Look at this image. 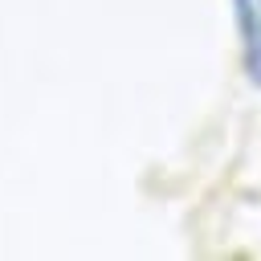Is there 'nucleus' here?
Returning a JSON list of instances; mask_svg holds the SVG:
<instances>
[{
	"label": "nucleus",
	"mask_w": 261,
	"mask_h": 261,
	"mask_svg": "<svg viewBox=\"0 0 261 261\" xmlns=\"http://www.w3.org/2000/svg\"><path fill=\"white\" fill-rule=\"evenodd\" d=\"M232 24L241 37V65L253 86H261V0H232Z\"/></svg>",
	"instance_id": "1"
}]
</instances>
